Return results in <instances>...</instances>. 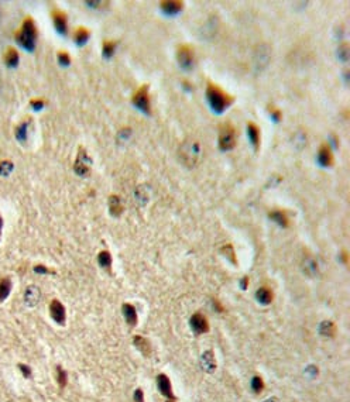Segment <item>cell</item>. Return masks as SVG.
Segmentation results:
<instances>
[{"mask_svg":"<svg viewBox=\"0 0 350 402\" xmlns=\"http://www.w3.org/2000/svg\"><path fill=\"white\" fill-rule=\"evenodd\" d=\"M219 150L220 151H230L237 144V133L236 129L230 123H223L219 129Z\"/></svg>","mask_w":350,"mask_h":402,"instance_id":"cell-3","label":"cell"},{"mask_svg":"<svg viewBox=\"0 0 350 402\" xmlns=\"http://www.w3.org/2000/svg\"><path fill=\"white\" fill-rule=\"evenodd\" d=\"M316 162H318V165L322 167V168H329V167L333 165L335 160H333L332 148H331L329 144L323 143L322 146L319 147L318 154H316Z\"/></svg>","mask_w":350,"mask_h":402,"instance_id":"cell-11","label":"cell"},{"mask_svg":"<svg viewBox=\"0 0 350 402\" xmlns=\"http://www.w3.org/2000/svg\"><path fill=\"white\" fill-rule=\"evenodd\" d=\"M19 370H20V373L23 374V377H26V378H30L31 377V374H33V370H31V367L30 365H27V364H23V363H20L19 365Z\"/></svg>","mask_w":350,"mask_h":402,"instance_id":"cell-37","label":"cell"},{"mask_svg":"<svg viewBox=\"0 0 350 402\" xmlns=\"http://www.w3.org/2000/svg\"><path fill=\"white\" fill-rule=\"evenodd\" d=\"M91 38V31L86 27H78L74 33V41L78 47H83Z\"/></svg>","mask_w":350,"mask_h":402,"instance_id":"cell-22","label":"cell"},{"mask_svg":"<svg viewBox=\"0 0 350 402\" xmlns=\"http://www.w3.org/2000/svg\"><path fill=\"white\" fill-rule=\"evenodd\" d=\"M51 19H53V24H54L55 31L59 36H67L68 33V16L65 12H62L61 9H53L51 12Z\"/></svg>","mask_w":350,"mask_h":402,"instance_id":"cell-8","label":"cell"},{"mask_svg":"<svg viewBox=\"0 0 350 402\" xmlns=\"http://www.w3.org/2000/svg\"><path fill=\"white\" fill-rule=\"evenodd\" d=\"M13 288V282L9 277H1L0 278V302L6 301L9 298V295L12 292Z\"/></svg>","mask_w":350,"mask_h":402,"instance_id":"cell-23","label":"cell"},{"mask_svg":"<svg viewBox=\"0 0 350 402\" xmlns=\"http://www.w3.org/2000/svg\"><path fill=\"white\" fill-rule=\"evenodd\" d=\"M27 127L28 120H24L21 121V123L16 127V130H14V135H16V138H17L20 143H24V141L27 140Z\"/></svg>","mask_w":350,"mask_h":402,"instance_id":"cell-26","label":"cell"},{"mask_svg":"<svg viewBox=\"0 0 350 402\" xmlns=\"http://www.w3.org/2000/svg\"><path fill=\"white\" fill-rule=\"evenodd\" d=\"M318 330H319V335L323 336V337H333L336 333V326L332 321H323L319 325Z\"/></svg>","mask_w":350,"mask_h":402,"instance_id":"cell-25","label":"cell"},{"mask_svg":"<svg viewBox=\"0 0 350 402\" xmlns=\"http://www.w3.org/2000/svg\"><path fill=\"white\" fill-rule=\"evenodd\" d=\"M189 326H191V329L195 335H205V333L209 332V322L206 319V316H203L202 313H199V312H196L191 316Z\"/></svg>","mask_w":350,"mask_h":402,"instance_id":"cell-9","label":"cell"},{"mask_svg":"<svg viewBox=\"0 0 350 402\" xmlns=\"http://www.w3.org/2000/svg\"><path fill=\"white\" fill-rule=\"evenodd\" d=\"M220 253L225 255L232 264H234V266L237 264V260H236V257H234V250H233V246H232V244H225V246L220 249Z\"/></svg>","mask_w":350,"mask_h":402,"instance_id":"cell-31","label":"cell"},{"mask_svg":"<svg viewBox=\"0 0 350 402\" xmlns=\"http://www.w3.org/2000/svg\"><path fill=\"white\" fill-rule=\"evenodd\" d=\"M214 306H215V308L217 309V310H219V312H223V308H222V306H220V304H219V302H217V301H214Z\"/></svg>","mask_w":350,"mask_h":402,"instance_id":"cell-41","label":"cell"},{"mask_svg":"<svg viewBox=\"0 0 350 402\" xmlns=\"http://www.w3.org/2000/svg\"><path fill=\"white\" fill-rule=\"evenodd\" d=\"M16 41L17 44L24 48L28 53H33L36 50V41H37V27L31 17H27L20 30L16 33Z\"/></svg>","mask_w":350,"mask_h":402,"instance_id":"cell-2","label":"cell"},{"mask_svg":"<svg viewBox=\"0 0 350 402\" xmlns=\"http://www.w3.org/2000/svg\"><path fill=\"white\" fill-rule=\"evenodd\" d=\"M34 272H37V274H50V272H53L51 269L48 267H45V266H41V264H39V266H34Z\"/></svg>","mask_w":350,"mask_h":402,"instance_id":"cell-39","label":"cell"},{"mask_svg":"<svg viewBox=\"0 0 350 402\" xmlns=\"http://www.w3.org/2000/svg\"><path fill=\"white\" fill-rule=\"evenodd\" d=\"M1 229H3V217L0 214V239H1Z\"/></svg>","mask_w":350,"mask_h":402,"instance_id":"cell-43","label":"cell"},{"mask_svg":"<svg viewBox=\"0 0 350 402\" xmlns=\"http://www.w3.org/2000/svg\"><path fill=\"white\" fill-rule=\"evenodd\" d=\"M133 345L144 356V357H148L151 354V346H150V342H148L146 337L140 335H136L133 337Z\"/></svg>","mask_w":350,"mask_h":402,"instance_id":"cell-18","label":"cell"},{"mask_svg":"<svg viewBox=\"0 0 350 402\" xmlns=\"http://www.w3.org/2000/svg\"><path fill=\"white\" fill-rule=\"evenodd\" d=\"M116 45L117 42L116 41H103V47H102V54L106 59H110L115 54V50H116Z\"/></svg>","mask_w":350,"mask_h":402,"instance_id":"cell-29","label":"cell"},{"mask_svg":"<svg viewBox=\"0 0 350 402\" xmlns=\"http://www.w3.org/2000/svg\"><path fill=\"white\" fill-rule=\"evenodd\" d=\"M247 285H249V277H243L242 282H240V287H242L243 291L247 288Z\"/></svg>","mask_w":350,"mask_h":402,"instance_id":"cell-40","label":"cell"},{"mask_svg":"<svg viewBox=\"0 0 350 402\" xmlns=\"http://www.w3.org/2000/svg\"><path fill=\"white\" fill-rule=\"evenodd\" d=\"M250 385H252V389L256 392V394H260L263 389H264V381H263V378L261 377H258V375H254L253 378H252V383H250Z\"/></svg>","mask_w":350,"mask_h":402,"instance_id":"cell-32","label":"cell"},{"mask_svg":"<svg viewBox=\"0 0 350 402\" xmlns=\"http://www.w3.org/2000/svg\"><path fill=\"white\" fill-rule=\"evenodd\" d=\"M121 313H123L124 321L127 322L129 326L133 327V326L137 325L138 318H137V309H136L135 305H132V304H129V302L123 304V305H121Z\"/></svg>","mask_w":350,"mask_h":402,"instance_id":"cell-14","label":"cell"},{"mask_svg":"<svg viewBox=\"0 0 350 402\" xmlns=\"http://www.w3.org/2000/svg\"><path fill=\"white\" fill-rule=\"evenodd\" d=\"M199 153H201V150H199V144L196 141L185 143L181 148V157H182L184 162L188 164V165H194L196 162L198 157H199Z\"/></svg>","mask_w":350,"mask_h":402,"instance_id":"cell-7","label":"cell"},{"mask_svg":"<svg viewBox=\"0 0 350 402\" xmlns=\"http://www.w3.org/2000/svg\"><path fill=\"white\" fill-rule=\"evenodd\" d=\"M13 168H14L13 162H10V161H6V160L0 161V175L7 176V175L13 171Z\"/></svg>","mask_w":350,"mask_h":402,"instance_id":"cell-33","label":"cell"},{"mask_svg":"<svg viewBox=\"0 0 350 402\" xmlns=\"http://www.w3.org/2000/svg\"><path fill=\"white\" fill-rule=\"evenodd\" d=\"M45 103H47V102H45L44 99H40V97H36V99H31V100H30V106L33 107L34 110H37V112L45 106Z\"/></svg>","mask_w":350,"mask_h":402,"instance_id":"cell-36","label":"cell"},{"mask_svg":"<svg viewBox=\"0 0 350 402\" xmlns=\"http://www.w3.org/2000/svg\"><path fill=\"white\" fill-rule=\"evenodd\" d=\"M254 296H256L257 302L261 304V305H270L272 302V299H274L272 291L270 288H267V287H260L256 291Z\"/></svg>","mask_w":350,"mask_h":402,"instance_id":"cell-19","label":"cell"},{"mask_svg":"<svg viewBox=\"0 0 350 402\" xmlns=\"http://www.w3.org/2000/svg\"><path fill=\"white\" fill-rule=\"evenodd\" d=\"M269 115L270 117H271V120L275 121V123H278V121L281 120V117H283V113L278 109H275V107H269Z\"/></svg>","mask_w":350,"mask_h":402,"instance_id":"cell-34","label":"cell"},{"mask_svg":"<svg viewBox=\"0 0 350 402\" xmlns=\"http://www.w3.org/2000/svg\"><path fill=\"white\" fill-rule=\"evenodd\" d=\"M246 129H247V137H249L252 146L254 148V151H257L260 148V129L257 127L254 123H252V121L247 123Z\"/></svg>","mask_w":350,"mask_h":402,"instance_id":"cell-16","label":"cell"},{"mask_svg":"<svg viewBox=\"0 0 350 402\" xmlns=\"http://www.w3.org/2000/svg\"><path fill=\"white\" fill-rule=\"evenodd\" d=\"M201 365H202L203 371L206 373H214L216 370V360H215V354L212 350H206L203 351L202 356H201Z\"/></svg>","mask_w":350,"mask_h":402,"instance_id":"cell-15","label":"cell"},{"mask_svg":"<svg viewBox=\"0 0 350 402\" xmlns=\"http://www.w3.org/2000/svg\"><path fill=\"white\" fill-rule=\"evenodd\" d=\"M342 261H343L345 264L348 263V253H346V251H342Z\"/></svg>","mask_w":350,"mask_h":402,"instance_id":"cell-42","label":"cell"},{"mask_svg":"<svg viewBox=\"0 0 350 402\" xmlns=\"http://www.w3.org/2000/svg\"><path fill=\"white\" fill-rule=\"evenodd\" d=\"M58 62L62 65V67H68L71 64V57L68 55V53L65 51H59L58 53Z\"/></svg>","mask_w":350,"mask_h":402,"instance_id":"cell-35","label":"cell"},{"mask_svg":"<svg viewBox=\"0 0 350 402\" xmlns=\"http://www.w3.org/2000/svg\"><path fill=\"white\" fill-rule=\"evenodd\" d=\"M350 48L348 42H342L337 48V58L342 61V62H348L350 57Z\"/></svg>","mask_w":350,"mask_h":402,"instance_id":"cell-30","label":"cell"},{"mask_svg":"<svg viewBox=\"0 0 350 402\" xmlns=\"http://www.w3.org/2000/svg\"><path fill=\"white\" fill-rule=\"evenodd\" d=\"M160 9L165 16L171 17V16H176L184 10V1H179V0H165L160 3Z\"/></svg>","mask_w":350,"mask_h":402,"instance_id":"cell-13","label":"cell"},{"mask_svg":"<svg viewBox=\"0 0 350 402\" xmlns=\"http://www.w3.org/2000/svg\"><path fill=\"white\" fill-rule=\"evenodd\" d=\"M269 217L274 223H277L280 228H288V225H290V219H288L287 213L284 211H280V209L271 211L269 213Z\"/></svg>","mask_w":350,"mask_h":402,"instance_id":"cell-20","label":"cell"},{"mask_svg":"<svg viewBox=\"0 0 350 402\" xmlns=\"http://www.w3.org/2000/svg\"><path fill=\"white\" fill-rule=\"evenodd\" d=\"M167 402H175V401H170V400H168V401H167Z\"/></svg>","mask_w":350,"mask_h":402,"instance_id":"cell-44","label":"cell"},{"mask_svg":"<svg viewBox=\"0 0 350 402\" xmlns=\"http://www.w3.org/2000/svg\"><path fill=\"white\" fill-rule=\"evenodd\" d=\"M109 211H110V214L115 216V217L120 216L121 212H123L121 199L117 195H110L109 196Z\"/></svg>","mask_w":350,"mask_h":402,"instance_id":"cell-24","label":"cell"},{"mask_svg":"<svg viewBox=\"0 0 350 402\" xmlns=\"http://www.w3.org/2000/svg\"><path fill=\"white\" fill-rule=\"evenodd\" d=\"M3 59H4V64H6L9 68H16L17 65H19L20 55H19V53H17V50H16V48H13V47H9V48H6V51H4V57H3Z\"/></svg>","mask_w":350,"mask_h":402,"instance_id":"cell-21","label":"cell"},{"mask_svg":"<svg viewBox=\"0 0 350 402\" xmlns=\"http://www.w3.org/2000/svg\"><path fill=\"white\" fill-rule=\"evenodd\" d=\"M133 106L137 107L141 113L150 116L151 115V100H150V92H148V85H143L140 89L136 91V94L132 97Z\"/></svg>","mask_w":350,"mask_h":402,"instance_id":"cell-4","label":"cell"},{"mask_svg":"<svg viewBox=\"0 0 350 402\" xmlns=\"http://www.w3.org/2000/svg\"><path fill=\"white\" fill-rule=\"evenodd\" d=\"M206 100H208V105L211 107V110L215 115H223L233 105L234 97L232 95L226 94L220 86H217V85L212 83V82H208V86H206Z\"/></svg>","mask_w":350,"mask_h":402,"instance_id":"cell-1","label":"cell"},{"mask_svg":"<svg viewBox=\"0 0 350 402\" xmlns=\"http://www.w3.org/2000/svg\"><path fill=\"white\" fill-rule=\"evenodd\" d=\"M91 164H92V160L89 158L86 150L83 147H79L77 160L74 162V171H75V174L79 175V176H88V175L91 174Z\"/></svg>","mask_w":350,"mask_h":402,"instance_id":"cell-6","label":"cell"},{"mask_svg":"<svg viewBox=\"0 0 350 402\" xmlns=\"http://www.w3.org/2000/svg\"><path fill=\"white\" fill-rule=\"evenodd\" d=\"M156 380H157V388H158L162 397H165L170 401H175L174 391H173V385H171V381H170L168 375L158 374Z\"/></svg>","mask_w":350,"mask_h":402,"instance_id":"cell-12","label":"cell"},{"mask_svg":"<svg viewBox=\"0 0 350 402\" xmlns=\"http://www.w3.org/2000/svg\"><path fill=\"white\" fill-rule=\"evenodd\" d=\"M133 400L135 402H144V392L141 388H136L133 394Z\"/></svg>","mask_w":350,"mask_h":402,"instance_id":"cell-38","label":"cell"},{"mask_svg":"<svg viewBox=\"0 0 350 402\" xmlns=\"http://www.w3.org/2000/svg\"><path fill=\"white\" fill-rule=\"evenodd\" d=\"M55 374H57V384H58L61 388H65V385L68 384L67 371H65L61 365H57V367H55Z\"/></svg>","mask_w":350,"mask_h":402,"instance_id":"cell-28","label":"cell"},{"mask_svg":"<svg viewBox=\"0 0 350 402\" xmlns=\"http://www.w3.org/2000/svg\"><path fill=\"white\" fill-rule=\"evenodd\" d=\"M50 315L53 318V321L55 323H58L59 326H64L65 322H67V310L65 306L61 304V301L58 299H53L51 304H50Z\"/></svg>","mask_w":350,"mask_h":402,"instance_id":"cell-10","label":"cell"},{"mask_svg":"<svg viewBox=\"0 0 350 402\" xmlns=\"http://www.w3.org/2000/svg\"><path fill=\"white\" fill-rule=\"evenodd\" d=\"M176 61H178V65L181 69L184 71H191L194 68V62H195V53H194V48L189 47L187 44H182L178 47L176 50Z\"/></svg>","mask_w":350,"mask_h":402,"instance_id":"cell-5","label":"cell"},{"mask_svg":"<svg viewBox=\"0 0 350 402\" xmlns=\"http://www.w3.org/2000/svg\"><path fill=\"white\" fill-rule=\"evenodd\" d=\"M112 263H113V260H112V255H110V253H109L108 250H103V251H100V253L97 254V264L102 268L110 269Z\"/></svg>","mask_w":350,"mask_h":402,"instance_id":"cell-27","label":"cell"},{"mask_svg":"<svg viewBox=\"0 0 350 402\" xmlns=\"http://www.w3.org/2000/svg\"><path fill=\"white\" fill-rule=\"evenodd\" d=\"M41 292L39 289V287H34V285H30L27 289H26V294H24V302L28 306H36L40 301Z\"/></svg>","mask_w":350,"mask_h":402,"instance_id":"cell-17","label":"cell"}]
</instances>
